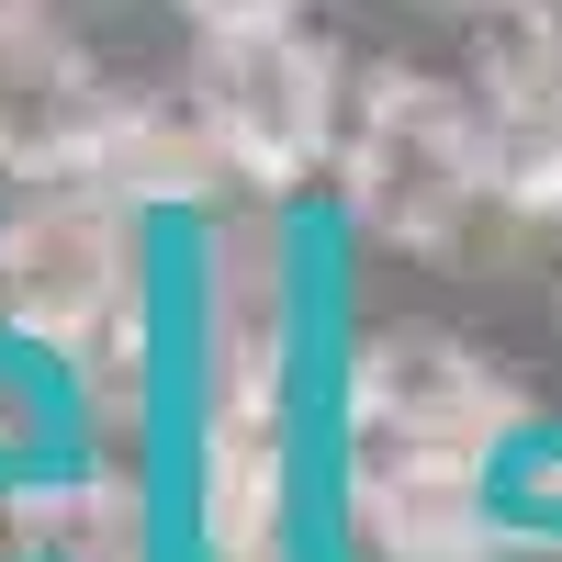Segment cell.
<instances>
[{
	"label": "cell",
	"instance_id": "6da1fadb",
	"mask_svg": "<svg viewBox=\"0 0 562 562\" xmlns=\"http://www.w3.org/2000/svg\"><path fill=\"white\" fill-rule=\"evenodd\" d=\"M540 394L518 383V360L461 338L439 315H394V326H360L349 360H338V416L326 439L349 461H518V439L540 428Z\"/></svg>",
	"mask_w": 562,
	"mask_h": 562
},
{
	"label": "cell",
	"instance_id": "7a4b0ae2",
	"mask_svg": "<svg viewBox=\"0 0 562 562\" xmlns=\"http://www.w3.org/2000/svg\"><path fill=\"white\" fill-rule=\"evenodd\" d=\"M180 102L214 135V158L237 180H326L349 135V90L360 57L315 34V12H259V23H192V57H180Z\"/></svg>",
	"mask_w": 562,
	"mask_h": 562
},
{
	"label": "cell",
	"instance_id": "3957f363",
	"mask_svg": "<svg viewBox=\"0 0 562 562\" xmlns=\"http://www.w3.org/2000/svg\"><path fill=\"white\" fill-rule=\"evenodd\" d=\"M124 90L79 57L68 12L0 0V180H79Z\"/></svg>",
	"mask_w": 562,
	"mask_h": 562
},
{
	"label": "cell",
	"instance_id": "277c9868",
	"mask_svg": "<svg viewBox=\"0 0 562 562\" xmlns=\"http://www.w3.org/2000/svg\"><path fill=\"white\" fill-rule=\"evenodd\" d=\"M192 23H259V12H315V0H180Z\"/></svg>",
	"mask_w": 562,
	"mask_h": 562
},
{
	"label": "cell",
	"instance_id": "5b68a950",
	"mask_svg": "<svg viewBox=\"0 0 562 562\" xmlns=\"http://www.w3.org/2000/svg\"><path fill=\"white\" fill-rule=\"evenodd\" d=\"M450 23H518V12H562V0H428Z\"/></svg>",
	"mask_w": 562,
	"mask_h": 562
}]
</instances>
